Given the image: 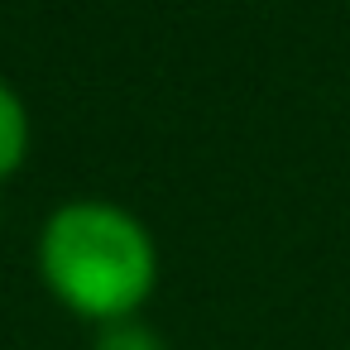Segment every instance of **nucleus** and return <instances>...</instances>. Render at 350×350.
<instances>
[{
	"mask_svg": "<svg viewBox=\"0 0 350 350\" xmlns=\"http://www.w3.org/2000/svg\"><path fill=\"white\" fill-rule=\"evenodd\" d=\"M92 350H168V340H163L149 321L130 317V321L101 326V331H96V340H92Z\"/></svg>",
	"mask_w": 350,
	"mask_h": 350,
	"instance_id": "7ed1b4c3",
	"label": "nucleus"
},
{
	"mask_svg": "<svg viewBox=\"0 0 350 350\" xmlns=\"http://www.w3.org/2000/svg\"><path fill=\"white\" fill-rule=\"evenodd\" d=\"M34 269L63 312L101 331L144 312L159 288V245L130 206L77 197L44 216Z\"/></svg>",
	"mask_w": 350,
	"mask_h": 350,
	"instance_id": "f257e3e1",
	"label": "nucleus"
},
{
	"mask_svg": "<svg viewBox=\"0 0 350 350\" xmlns=\"http://www.w3.org/2000/svg\"><path fill=\"white\" fill-rule=\"evenodd\" d=\"M29 144H34V125H29V106L25 96L0 77V183H10L25 159H29Z\"/></svg>",
	"mask_w": 350,
	"mask_h": 350,
	"instance_id": "f03ea898",
	"label": "nucleus"
}]
</instances>
